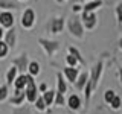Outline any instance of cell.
<instances>
[{
	"instance_id": "1",
	"label": "cell",
	"mask_w": 122,
	"mask_h": 114,
	"mask_svg": "<svg viewBox=\"0 0 122 114\" xmlns=\"http://www.w3.org/2000/svg\"><path fill=\"white\" fill-rule=\"evenodd\" d=\"M66 26H67L69 32H70L75 38H79V40L84 38V26H82V21H81V18H79V17L72 15V17L67 20Z\"/></svg>"
},
{
	"instance_id": "2",
	"label": "cell",
	"mask_w": 122,
	"mask_h": 114,
	"mask_svg": "<svg viewBox=\"0 0 122 114\" xmlns=\"http://www.w3.org/2000/svg\"><path fill=\"white\" fill-rule=\"evenodd\" d=\"M37 93H38V87L35 85L34 76H30V75L28 73V85H26V90H25L26 100H28L29 104L35 102V99H37Z\"/></svg>"
},
{
	"instance_id": "3",
	"label": "cell",
	"mask_w": 122,
	"mask_h": 114,
	"mask_svg": "<svg viewBox=\"0 0 122 114\" xmlns=\"http://www.w3.org/2000/svg\"><path fill=\"white\" fill-rule=\"evenodd\" d=\"M20 23L25 29H32L34 24H35V11H34L32 8H26V9L23 11Z\"/></svg>"
},
{
	"instance_id": "4",
	"label": "cell",
	"mask_w": 122,
	"mask_h": 114,
	"mask_svg": "<svg viewBox=\"0 0 122 114\" xmlns=\"http://www.w3.org/2000/svg\"><path fill=\"white\" fill-rule=\"evenodd\" d=\"M38 44L43 47V50L46 52L47 56H52L55 52H58L60 43L58 41H52V40H46V38H38Z\"/></svg>"
},
{
	"instance_id": "5",
	"label": "cell",
	"mask_w": 122,
	"mask_h": 114,
	"mask_svg": "<svg viewBox=\"0 0 122 114\" xmlns=\"http://www.w3.org/2000/svg\"><path fill=\"white\" fill-rule=\"evenodd\" d=\"M81 21H82V26L86 29H93L98 23V17L95 12H87V11H81Z\"/></svg>"
},
{
	"instance_id": "6",
	"label": "cell",
	"mask_w": 122,
	"mask_h": 114,
	"mask_svg": "<svg viewBox=\"0 0 122 114\" xmlns=\"http://www.w3.org/2000/svg\"><path fill=\"white\" fill-rule=\"evenodd\" d=\"M64 26H66V21H64L63 17L52 18V20L49 21V32L53 33V35L61 33V32H63V29H64Z\"/></svg>"
},
{
	"instance_id": "7",
	"label": "cell",
	"mask_w": 122,
	"mask_h": 114,
	"mask_svg": "<svg viewBox=\"0 0 122 114\" xmlns=\"http://www.w3.org/2000/svg\"><path fill=\"white\" fill-rule=\"evenodd\" d=\"M0 26L5 29H9L14 26V14L11 11H2L0 12Z\"/></svg>"
},
{
	"instance_id": "8",
	"label": "cell",
	"mask_w": 122,
	"mask_h": 114,
	"mask_svg": "<svg viewBox=\"0 0 122 114\" xmlns=\"http://www.w3.org/2000/svg\"><path fill=\"white\" fill-rule=\"evenodd\" d=\"M102 67H104V64H102V61H99V62H96L93 66V68H92V73H90V81L92 84H93V88H96L98 82H99V78H101V73H102Z\"/></svg>"
},
{
	"instance_id": "9",
	"label": "cell",
	"mask_w": 122,
	"mask_h": 114,
	"mask_svg": "<svg viewBox=\"0 0 122 114\" xmlns=\"http://www.w3.org/2000/svg\"><path fill=\"white\" fill-rule=\"evenodd\" d=\"M63 76L67 79L70 84H75V81L78 79V76H79V70L78 68H75V67H64L63 68Z\"/></svg>"
},
{
	"instance_id": "10",
	"label": "cell",
	"mask_w": 122,
	"mask_h": 114,
	"mask_svg": "<svg viewBox=\"0 0 122 114\" xmlns=\"http://www.w3.org/2000/svg\"><path fill=\"white\" fill-rule=\"evenodd\" d=\"M3 41L8 44V47H9V49L15 46V41H17V32H15L14 26L8 29V32H5V35H3Z\"/></svg>"
},
{
	"instance_id": "11",
	"label": "cell",
	"mask_w": 122,
	"mask_h": 114,
	"mask_svg": "<svg viewBox=\"0 0 122 114\" xmlns=\"http://www.w3.org/2000/svg\"><path fill=\"white\" fill-rule=\"evenodd\" d=\"M12 62H14V66L17 67V70H18V71H25V70H28V64H29V61H28V56H26V53H23L20 58H15Z\"/></svg>"
},
{
	"instance_id": "12",
	"label": "cell",
	"mask_w": 122,
	"mask_h": 114,
	"mask_svg": "<svg viewBox=\"0 0 122 114\" xmlns=\"http://www.w3.org/2000/svg\"><path fill=\"white\" fill-rule=\"evenodd\" d=\"M102 6V0H90L86 5L82 6V11H87V12H95L98 8Z\"/></svg>"
},
{
	"instance_id": "13",
	"label": "cell",
	"mask_w": 122,
	"mask_h": 114,
	"mask_svg": "<svg viewBox=\"0 0 122 114\" xmlns=\"http://www.w3.org/2000/svg\"><path fill=\"white\" fill-rule=\"evenodd\" d=\"M26 85H28V75H18L14 81L15 90H23Z\"/></svg>"
},
{
	"instance_id": "14",
	"label": "cell",
	"mask_w": 122,
	"mask_h": 114,
	"mask_svg": "<svg viewBox=\"0 0 122 114\" xmlns=\"http://www.w3.org/2000/svg\"><path fill=\"white\" fill-rule=\"evenodd\" d=\"M67 105L70 106L72 109H79L81 108V99H79L78 94H70L67 99Z\"/></svg>"
},
{
	"instance_id": "15",
	"label": "cell",
	"mask_w": 122,
	"mask_h": 114,
	"mask_svg": "<svg viewBox=\"0 0 122 114\" xmlns=\"http://www.w3.org/2000/svg\"><path fill=\"white\" fill-rule=\"evenodd\" d=\"M25 99H26V94H25V91H23V90H15V93H14V97H11V102H12L14 105H21Z\"/></svg>"
},
{
	"instance_id": "16",
	"label": "cell",
	"mask_w": 122,
	"mask_h": 114,
	"mask_svg": "<svg viewBox=\"0 0 122 114\" xmlns=\"http://www.w3.org/2000/svg\"><path fill=\"white\" fill-rule=\"evenodd\" d=\"M28 73L30 76H34V78H35L37 75H40V64H38L37 61H29V64H28Z\"/></svg>"
},
{
	"instance_id": "17",
	"label": "cell",
	"mask_w": 122,
	"mask_h": 114,
	"mask_svg": "<svg viewBox=\"0 0 122 114\" xmlns=\"http://www.w3.org/2000/svg\"><path fill=\"white\" fill-rule=\"evenodd\" d=\"M89 81V75L86 73V71H82L81 76H79V79H76L75 81V87H76V90H82L84 87H86V82Z\"/></svg>"
},
{
	"instance_id": "18",
	"label": "cell",
	"mask_w": 122,
	"mask_h": 114,
	"mask_svg": "<svg viewBox=\"0 0 122 114\" xmlns=\"http://www.w3.org/2000/svg\"><path fill=\"white\" fill-rule=\"evenodd\" d=\"M17 3L12 0H0V9L3 11H11V9H17Z\"/></svg>"
},
{
	"instance_id": "19",
	"label": "cell",
	"mask_w": 122,
	"mask_h": 114,
	"mask_svg": "<svg viewBox=\"0 0 122 114\" xmlns=\"http://www.w3.org/2000/svg\"><path fill=\"white\" fill-rule=\"evenodd\" d=\"M17 75H18V70H17V67H15V66H12V67L9 68V70L6 71V81H8V85H9L11 82H14V81H15Z\"/></svg>"
},
{
	"instance_id": "20",
	"label": "cell",
	"mask_w": 122,
	"mask_h": 114,
	"mask_svg": "<svg viewBox=\"0 0 122 114\" xmlns=\"http://www.w3.org/2000/svg\"><path fill=\"white\" fill-rule=\"evenodd\" d=\"M56 82H58V93H66L67 90V85H66V81H64V76L63 73H58L56 75Z\"/></svg>"
},
{
	"instance_id": "21",
	"label": "cell",
	"mask_w": 122,
	"mask_h": 114,
	"mask_svg": "<svg viewBox=\"0 0 122 114\" xmlns=\"http://www.w3.org/2000/svg\"><path fill=\"white\" fill-rule=\"evenodd\" d=\"M43 99H44V104L46 105H52L53 104V99H55V91L53 90H47L43 93Z\"/></svg>"
},
{
	"instance_id": "22",
	"label": "cell",
	"mask_w": 122,
	"mask_h": 114,
	"mask_svg": "<svg viewBox=\"0 0 122 114\" xmlns=\"http://www.w3.org/2000/svg\"><path fill=\"white\" fill-rule=\"evenodd\" d=\"M67 53H72V55H73L75 58L78 59V62H81L82 66H86V59L82 58V55L79 53V50H78L76 47H72V46H70V47H69V52H67Z\"/></svg>"
},
{
	"instance_id": "23",
	"label": "cell",
	"mask_w": 122,
	"mask_h": 114,
	"mask_svg": "<svg viewBox=\"0 0 122 114\" xmlns=\"http://www.w3.org/2000/svg\"><path fill=\"white\" fill-rule=\"evenodd\" d=\"M53 102H55V105H58V106H64V105H66V100H64V94H63V93H58V91H56V93H55V99H53Z\"/></svg>"
},
{
	"instance_id": "24",
	"label": "cell",
	"mask_w": 122,
	"mask_h": 114,
	"mask_svg": "<svg viewBox=\"0 0 122 114\" xmlns=\"http://www.w3.org/2000/svg\"><path fill=\"white\" fill-rule=\"evenodd\" d=\"M8 52H9V47H8V44H6L3 40H0V59L5 58V56L8 55Z\"/></svg>"
},
{
	"instance_id": "25",
	"label": "cell",
	"mask_w": 122,
	"mask_h": 114,
	"mask_svg": "<svg viewBox=\"0 0 122 114\" xmlns=\"http://www.w3.org/2000/svg\"><path fill=\"white\" fill-rule=\"evenodd\" d=\"M114 14H116V18H117V23L122 24V2H119L114 8Z\"/></svg>"
},
{
	"instance_id": "26",
	"label": "cell",
	"mask_w": 122,
	"mask_h": 114,
	"mask_svg": "<svg viewBox=\"0 0 122 114\" xmlns=\"http://www.w3.org/2000/svg\"><path fill=\"white\" fill-rule=\"evenodd\" d=\"M66 64L69 67H76V64H78V59L75 58L72 53H67V56H66Z\"/></svg>"
},
{
	"instance_id": "27",
	"label": "cell",
	"mask_w": 122,
	"mask_h": 114,
	"mask_svg": "<svg viewBox=\"0 0 122 114\" xmlns=\"http://www.w3.org/2000/svg\"><path fill=\"white\" fill-rule=\"evenodd\" d=\"M8 93H9L8 85H2V87H0V102H3V100L8 99Z\"/></svg>"
},
{
	"instance_id": "28",
	"label": "cell",
	"mask_w": 122,
	"mask_h": 114,
	"mask_svg": "<svg viewBox=\"0 0 122 114\" xmlns=\"http://www.w3.org/2000/svg\"><path fill=\"white\" fill-rule=\"evenodd\" d=\"M35 105H37V109H38V111H44V108L47 106V105L44 104L43 96H40V97H37V99H35Z\"/></svg>"
},
{
	"instance_id": "29",
	"label": "cell",
	"mask_w": 122,
	"mask_h": 114,
	"mask_svg": "<svg viewBox=\"0 0 122 114\" xmlns=\"http://www.w3.org/2000/svg\"><path fill=\"white\" fill-rule=\"evenodd\" d=\"M121 104H122V102H121V97H119V96H114L113 100L110 102V105H112L113 109H119V108H121Z\"/></svg>"
},
{
	"instance_id": "30",
	"label": "cell",
	"mask_w": 122,
	"mask_h": 114,
	"mask_svg": "<svg viewBox=\"0 0 122 114\" xmlns=\"http://www.w3.org/2000/svg\"><path fill=\"white\" fill-rule=\"evenodd\" d=\"M114 96H116V93H114L113 90H107V91H105V94H104V100L110 104V102L113 100V97H114Z\"/></svg>"
},
{
	"instance_id": "31",
	"label": "cell",
	"mask_w": 122,
	"mask_h": 114,
	"mask_svg": "<svg viewBox=\"0 0 122 114\" xmlns=\"http://www.w3.org/2000/svg\"><path fill=\"white\" fill-rule=\"evenodd\" d=\"M72 11H73L75 14L81 12V11H82V5H81V3H73V8H72Z\"/></svg>"
},
{
	"instance_id": "32",
	"label": "cell",
	"mask_w": 122,
	"mask_h": 114,
	"mask_svg": "<svg viewBox=\"0 0 122 114\" xmlns=\"http://www.w3.org/2000/svg\"><path fill=\"white\" fill-rule=\"evenodd\" d=\"M38 91H41V93L47 91V84H46V82H41L40 85H38Z\"/></svg>"
},
{
	"instance_id": "33",
	"label": "cell",
	"mask_w": 122,
	"mask_h": 114,
	"mask_svg": "<svg viewBox=\"0 0 122 114\" xmlns=\"http://www.w3.org/2000/svg\"><path fill=\"white\" fill-rule=\"evenodd\" d=\"M3 35H5V32H3V28L0 26V40H3Z\"/></svg>"
},
{
	"instance_id": "34",
	"label": "cell",
	"mask_w": 122,
	"mask_h": 114,
	"mask_svg": "<svg viewBox=\"0 0 122 114\" xmlns=\"http://www.w3.org/2000/svg\"><path fill=\"white\" fill-rule=\"evenodd\" d=\"M117 73H119V78H121V81H122V67L117 68Z\"/></svg>"
},
{
	"instance_id": "35",
	"label": "cell",
	"mask_w": 122,
	"mask_h": 114,
	"mask_svg": "<svg viewBox=\"0 0 122 114\" xmlns=\"http://www.w3.org/2000/svg\"><path fill=\"white\" fill-rule=\"evenodd\" d=\"M70 2H72V3H81L82 0H70Z\"/></svg>"
},
{
	"instance_id": "36",
	"label": "cell",
	"mask_w": 122,
	"mask_h": 114,
	"mask_svg": "<svg viewBox=\"0 0 122 114\" xmlns=\"http://www.w3.org/2000/svg\"><path fill=\"white\" fill-rule=\"evenodd\" d=\"M119 49L122 50V37H121V40H119Z\"/></svg>"
},
{
	"instance_id": "37",
	"label": "cell",
	"mask_w": 122,
	"mask_h": 114,
	"mask_svg": "<svg viewBox=\"0 0 122 114\" xmlns=\"http://www.w3.org/2000/svg\"><path fill=\"white\" fill-rule=\"evenodd\" d=\"M18 2H26V0H18Z\"/></svg>"
},
{
	"instance_id": "38",
	"label": "cell",
	"mask_w": 122,
	"mask_h": 114,
	"mask_svg": "<svg viewBox=\"0 0 122 114\" xmlns=\"http://www.w3.org/2000/svg\"><path fill=\"white\" fill-rule=\"evenodd\" d=\"M86 2H90V0H86Z\"/></svg>"
}]
</instances>
